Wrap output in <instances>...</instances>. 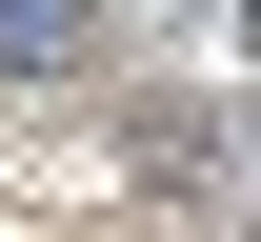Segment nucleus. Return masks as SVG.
<instances>
[{"label":"nucleus","mask_w":261,"mask_h":242,"mask_svg":"<svg viewBox=\"0 0 261 242\" xmlns=\"http://www.w3.org/2000/svg\"><path fill=\"white\" fill-rule=\"evenodd\" d=\"M0 61H20V81H61V61H81V0H0Z\"/></svg>","instance_id":"1"}]
</instances>
